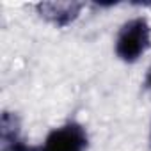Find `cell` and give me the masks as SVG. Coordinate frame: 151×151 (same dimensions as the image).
<instances>
[{"mask_svg": "<svg viewBox=\"0 0 151 151\" xmlns=\"http://www.w3.org/2000/svg\"><path fill=\"white\" fill-rule=\"evenodd\" d=\"M147 142H149V147H151V123H149V133H147Z\"/></svg>", "mask_w": 151, "mask_h": 151, "instance_id": "6", "label": "cell"}, {"mask_svg": "<svg viewBox=\"0 0 151 151\" xmlns=\"http://www.w3.org/2000/svg\"><path fill=\"white\" fill-rule=\"evenodd\" d=\"M151 48V25L146 16L126 20L114 39V53L124 64L139 62Z\"/></svg>", "mask_w": 151, "mask_h": 151, "instance_id": "1", "label": "cell"}, {"mask_svg": "<svg viewBox=\"0 0 151 151\" xmlns=\"http://www.w3.org/2000/svg\"><path fill=\"white\" fill-rule=\"evenodd\" d=\"M142 84H144V87L151 93V66L147 68V71H146V75H144V82H142Z\"/></svg>", "mask_w": 151, "mask_h": 151, "instance_id": "5", "label": "cell"}, {"mask_svg": "<svg viewBox=\"0 0 151 151\" xmlns=\"http://www.w3.org/2000/svg\"><path fill=\"white\" fill-rule=\"evenodd\" d=\"M89 132L78 121H68L52 128L39 146V151H87Z\"/></svg>", "mask_w": 151, "mask_h": 151, "instance_id": "2", "label": "cell"}, {"mask_svg": "<svg viewBox=\"0 0 151 151\" xmlns=\"http://www.w3.org/2000/svg\"><path fill=\"white\" fill-rule=\"evenodd\" d=\"M0 151H39V146L23 139L22 123L14 112L4 110L0 117Z\"/></svg>", "mask_w": 151, "mask_h": 151, "instance_id": "4", "label": "cell"}, {"mask_svg": "<svg viewBox=\"0 0 151 151\" xmlns=\"http://www.w3.org/2000/svg\"><path fill=\"white\" fill-rule=\"evenodd\" d=\"M84 7V2H39L36 4V13L46 23L57 29H66L80 18Z\"/></svg>", "mask_w": 151, "mask_h": 151, "instance_id": "3", "label": "cell"}]
</instances>
